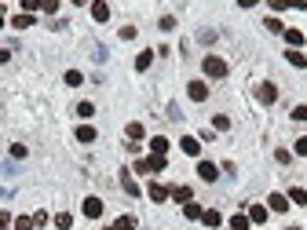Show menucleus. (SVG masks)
<instances>
[{"label": "nucleus", "mask_w": 307, "mask_h": 230, "mask_svg": "<svg viewBox=\"0 0 307 230\" xmlns=\"http://www.w3.org/2000/svg\"><path fill=\"white\" fill-rule=\"evenodd\" d=\"M121 187H125L128 197H139V183L132 179V172H121Z\"/></svg>", "instance_id": "0eeeda50"}, {"label": "nucleus", "mask_w": 307, "mask_h": 230, "mask_svg": "<svg viewBox=\"0 0 307 230\" xmlns=\"http://www.w3.org/2000/svg\"><path fill=\"white\" fill-rule=\"evenodd\" d=\"M150 153L165 157V153H169V139H165V135H154V139H150Z\"/></svg>", "instance_id": "ddd939ff"}, {"label": "nucleus", "mask_w": 307, "mask_h": 230, "mask_svg": "<svg viewBox=\"0 0 307 230\" xmlns=\"http://www.w3.org/2000/svg\"><path fill=\"white\" fill-rule=\"evenodd\" d=\"M271 7L274 11H285V7H307L304 0H271Z\"/></svg>", "instance_id": "412c9836"}, {"label": "nucleus", "mask_w": 307, "mask_h": 230, "mask_svg": "<svg viewBox=\"0 0 307 230\" xmlns=\"http://www.w3.org/2000/svg\"><path fill=\"white\" fill-rule=\"evenodd\" d=\"M73 4H88V0H73Z\"/></svg>", "instance_id": "a19ab883"}, {"label": "nucleus", "mask_w": 307, "mask_h": 230, "mask_svg": "<svg viewBox=\"0 0 307 230\" xmlns=\"http://www.w3.org/2000/svg\"><path fill=\"white\" fill-rule=\"evenodd\" d=\"M85 216L88 219H99L102 216V201L99 197H85Z\"/></svg>", "instance_id": "6e6552de"}, {"label": "nucleus", "mask_w": 307, "mask_h": 230, "mask_svg": "<svg viewBox=\"0 0 307 230\" xmlns=\"http://www.w3.org/2000/svg\"><path fill=\"white\" fill-rule=\"evenodd\" d=\"M285 40H289L293 48H300V44H304V33H300V30H285Z\"/></svg>", "instance_id": "bb28decb"}, {"label": "nucleus", "mask_w": 307, "mask_h": 230, "mask_svg": "<svg viewBox=\"0 0 307 230\" xmlns=\"http://www.w3.org/2000/svg\"><path fill=\"white\" fill-rule=\"evenodd\" d=\"M285 59H289V62H293V66H296V70H304V66H307V55H304L300 48H293V51H285Z\"/></svg>", "instance_id": "dca6fc26"}, {"label": "nucleus", "mask_w": 307, "mask_h": 230, "mask_svg": "<svg viewBox=\"0 0 307 230\" xmlns=\"http://www.w3.org/2000/svg\"><path fill=\"white\" fill-rule=\"evenodd\" d=\"M238 4H241V7H256L260 0H238Z\"/></svg>", "instance_id": "ea45409f"}, {"label": "nucleus", "mask_w": 307, "mask_h": 230, "mask_svg": "<svg viewBox=\"0 0 307 230\" xmlns=\"http://www.w3.org/2000/svg\"><path fill=\"white\" fill-rule=\"evenodd\" d=\"M66 84H70V88H81V84H85V73H81V70H70V73H66Z\"/></svg>", "instance_id": "4be33fe9"}, {"label": "nucleus", "mask_w": 307, "mask_h": 230, "mask_svg": "<svg viewBox=\"0 0 307 230\" xmlns=\"http://www.w3.org/2000/svg\"><path fill=\"white\" fill-rule=\"evenodd\" d=\"M201 223H205V227H219L223 216L216 212V208H205V212H201Z\"/></svg>", "instance_id": "2eb2a0df"}, {"label": "nucleus", "mask_w": 307, "mask_h": 230, "mask_svg": "<svg viewBox=\"0 0 307 230\" xmlns=\"http://www.w3.org/2000/svg\"><path fill=\"white\" fill-rule=\"evenodd\" d=\"M77 139H81V143H95V128H91V124H81V128H77Z\"/></svg>", "instance_id": "aec40b11"}, {"label": "nucleus", "mask_w": 307, "mask_h": 230, "mask_svg": "<svg viewBox=\"0 0 307 230\" xmlns=\"http://www.w3.org/2000/svg\"><path fill=\"white\" fill-rule=\"evenodd\" d=\"M267 205H271V212H289V197H285V194H271Z\"/></svg>", "instance_id": "1a4fd4ad"}, {"label": "nucleus", "mask_w": 307, "mask_h": 230, "mask_svg": "<svg viewBox=\"0 0 307 230\" xmlns=\"http://www.w3.org/2000/svg\"><path fill=\"white\" fill-rule=\"evenodd\" d=\"M125 132H128V139H132V143H139V139H143V124H139V121H132V124L125 128Z\"/></svg>", "instance_id": "5701e85b"}, {"label": "nucleus", "mask_w": 307, "mask_h": 230, "mask_svg": "<svg viewBox=\"0 0 307 230\" xmlns=\"http://www.w3.org/2000/svg\"><path fill=\"white\" fill-rule=\"evenodd\" d=\"M289 201H293V205H307V190L293 187V190H289Z\"/></svg>", "instance_id": "b1692460"}, {"label": "nucleus", "mask_w": 307, "mask_h": 230, "mask_svg": "<svg viewBox=\"0 0 307 230\" xmlns=\"http://www.w3.org/2000/svg\"><path fill=\"white\" fill-rule=\"evenodd\" d=\"M161 30H165V33H172V30H175V18H172V15H165V18H161Z\"/></svg>", "instance_id": "72a5a7b5"}, {"label": "nucleus", "mask_w": 307, "mask_h": 230, "mask_svg": "<svg viewBox=\"0 0 307 230\" xmlns=\"http://www.w3.org/2000/svg\"><path fill=\"white\" fill-rule=\"evenodd\" d=\"M263 26H267V30H271V33H285V26H282V22H278V18H267V22H263Z\"/></svg>", "instance_id": "473e14b6"}, {"label": "nucleus", "mask_w": 307, "mask_h": 230, "mask_svg": "<svg viewBox=\"0 0 307 230\" xmlns=\"http://www.w3.org/2000/svg\"><path fill=\"white\" fill-rule=\"evenodd\" d=\"M4 62H11V51H7V48H0V66H4Z\"/></svg>", "instance_id": "58836bf2"}, {"label": "nucleus", "mask_w": 307, "mask_h": 230, "mask_svg": "<svg viewBox=\"0 0 307 230\" xmlns=\"http://www.w3.org/2000/svg\"><path fill=\"white\" fill-rule=\"evenodd\" d=\"M289 230H300V227H289Z\"/></svg>", "instance_id": "c03bdc74"}, {"label": "nucleus", "mask_w": 307, "mask_h": 230, "mask_svg": "<svg viewBox=\"0 0 307 230\" xmlns=\"http://www.w3.org/2000/svg\"><path fill=\"white\" fill-rule=\"evenodd\" d=\"M0 230H11V216L7 212H0Z\"/></svg>", "instance_id": "e433bc0d"}, {"label": "nucleus", "mask_w": 307, "mask_h": 230, "mask_svg": "<svg viewBox=\"0 0 307 230\" xmlns=\"http://www.w3.org/2000/svg\"><path fill=\"white\" fill-rule=\"evenodd\" d=\"M102 230H114V227H102Z\"/></svg>", "instance_id": "37998d69"}, {"label": "nucleus", "mask_w": 307, "mask_h": 230, "mask_svg": "<svg viewBox=\"0 0 307 230\" xmlns=\"http://www.w3.org/2000/svg\"><path fill=\"white\" fill-rule=\"evenodd\" d=\"M55 227H59V230H70V227H73V216H70V212H59V216H55Z\"/></svg>", "instance_id": "393cba45"}, {"label": "nucleus", "mask_w": 307, "mask_h": 230, "mask_svg": "<svg viewBox=\"0 0 307 230\" xmlns=\"http://www.w3.org/2000/svg\"><path fill=\"white\" fill-rule=\"evenodd\" d=\"M249 223H260V227H263V223H267V208H263V205H249Z\"/></svg>", "instance_id": "f8f14e48"}, {"label": "nucleus", "mask_w": 307, "mask_h": 230, "mask_svg": "<svg viewBox=\"0 0 307 230\" xmlns=\"http://www.w3.org/2000/svg\"><path fill=\"white\" fill-rule=\"evenodd\" d=\"M11 26H15V30H30V26H33V15H30V11L15 15V18H11Z\"/></svg>", "instance_id": "f3484780"}, {"label": "nucleus", "mask_w": 307, "mask_h": 230, "mask_svg": "<svg viewBox=\"0 0 307 230\" xmlns=\"http://www.w3.org/2000/svg\"><path fill=\"white\" fill-rule=\"evenodd\" d=\"M18 4H22V11H37V7H41V0H18Z\"/></svg>", "instance_id": "c9c22d12"}, {"label": "nucleus", "mask_w": 307, "mask_h": 230, "mask_svg": "<svg viewBox=\"0 0 307 230\" xmlns=\"http://www.w3.org/2000/svg\"><path fill=\"white\" fill-rule=\"evenodd\" d=\"M201 70H205V77H227V62H223L219 55H205Z\"/></svg>", "instance_id": "f257e3e1"}, {"label": "nucleus", "mask_w": 307, "mask_h": 230, "mask_svg": "<svg viewBox=\"0 0 307 230\" xmlns=\"http://www.w3.org/2000/svg\"><path fill=\"white\" fill-rule=\"evenodd\" d=\"M150 62H154V51H139L135 55V70H150Z\"/></svg>", "instance_id": "6ab92c4d"}, {"label": "nucleus", "mask_w": 307, "mask_h": 230, "mask_svg": "<svg viewBox=\"0 0 307 230\" xmlns=\"http://www.w3.org/2000/svg\"><path fill=\"white\" fill-rule=\"evenodd\" d=\"M201 212H205V208L198 205V201H187V205H183V216H187V219H201Z\"/></svg>", "instance_id": "a211bd4d"}, {"label": "nucleus", "mask_w": 307, "mask_h": 230, "mask_svg": "<svg viewBox=\"0 0 307 230\" xmlns=\"http://www.w3.org/2000/svg\"><path fill=\"white\" fill-rule=\"evenodd\" d=\"M91 18H95V22H106L110 18V4L106 0H95V4H91Z\"/></svg>", "instance_id": "9d476101"}, {"label": "nucleus", "mask_w": 307, "mask_h": 230, "mask_svg": "<svg viewBox=\"0 0 307 230\" xmlns=\"http://www.w3.org/2000/svg\"><path fill=\"white\" fill-rule=\"evenodd\" d=\"M179 146H183V153H190V157H198V153H201V143L194 139V135H183Z\"/></svg>", "instance_id": "9b49d317"}, {"label": "nucleus", "mask_w": 307, "mask_h": 230, "mask_svg": "<svg viewBox=\"0 0 307 230\" xmlns=\"http://www.w3.org/2000/svg\"><path fill=\"white\" fill-rule=\"evenodd\" d=\"M114 230H135V216H121L114 223Z\"/></svg>", "instance_id": "a878e982"}, {"label": "nucleus", "mask_w": 307, "mask_h": 230, "mask_svg": "<svg viewBox=\"0 0 307 230\" xmlns=\"http://www.w3.org/2000/svg\"><path fill=\"white\" fill-rule=\"evenodd\" d=\"M41 11H48V15H55V11H59V0H41Z\"/></svg>", "instance_id": "2f4dec72"}, {"label": "nucleus", "mask_w": 307, "mask_h": 230, "mask_svg": "<svg viewBox=\"0 0 307 230\" xmlns=\"http://www.w3.org/2000/svg\"><path fill=\"white\" fill-rule=\"evenodd\" d=\"M150 172H165V157H139L135 161V176H150Z\"/></svg>", "instance_id": "f03ea898"}, {"label": "nucleus", "mask_w": 307, "mask_h": 230, "mask_svg": "<svg viewBox=\"0 0 307 230\" xmlns=\"http://www.w3.org/2000/svg\"><path fill=\"white\" fill-rule=\"evenodd\" d=\"M212 128H216V132H227V128H230V117L216 114V117H212Z\"/></svg>", "instance_id": "cd10ccee"}, {"label": "nucleus", "mask_w": 307, "mask_h": 230, "mask_svg": "<svg viewBox=\"0 0 307 230\" xmlns=\"http://www.w3.org/2000/svg\"><path fill=\"white\" fill-rule=\"evenodd\" d=\"M293 121H296V124H307V106H296V110H293Z\"/></svg>", "instance_id": "7c9ffc66"}, {"label": "nucleus", "mask_w": 307, "mask_h": 230, "mask_svg": "<svg viewBox=\"0 0 307 230\" xmlns=\"http://www.w3.org/2000/svg\"><path fill=\"white\" fill-rule=\"evenodd\" d=\"M77 114H81V117H91V114H95V106H91V103H81Z\"/></svg>", "instance_id": "f704fd0d"}, {"label": "nucleus", "mask_w": 307, "mask_h": 230, "mask_svg": "<svg viewBox=\"0 0 307 230\" xmlns=\"http://www.w3.org/2000/svg\"><path fill=\"white\" fill-rule=\"evenodd\" d=\"M172 201H179V205H187V201H194V194H190V187H172V194H169Z\"/></svg>", "instance_id": "4468645a"}, {"label": "nucleus", "mask_w": 307, "mask_h": 230, "mask_svg": "<svg viewBox=\"0 0 307 230\" xmlns=\"http://www.w3.org/2000/svg\"><path fill=\"white\" fill-rule=\"evenodd\" d=\"M15 230H33V219L30 216H18L15 219Z\"/></svg>", "instance_id": "c756f323"}, {"label": "nucleus", "mask_w": 307, "mask_h": 230, "mask_svg": "<svg viewBox=\"0 0 307 230\" xmlns=\"http://www.w3.org/2000/svg\"><path fill=\"white\" fill-rule=\"evenodd\" d=\"M230 230H249V216H234L230 219Z\"/></svg>", "instance_id": "c85d7f7f"}, {"label": "nucleus", "mask_w": 307, "mask_h": 230, "mask_svg": "<svg viewBox=\"0 0 307 230\" xmlns=\"http://www.w3.org/2000/svg\"><path fill=\"white\" fill-rule=\"evenodd\" d=\"M198 176H201L205 183H216V179H219V168H216L212 161H201V164H198Z\"/></svg>", "instance_id": "20e7f679"}, {"label": "nucleus", "mask_w": 307, "mask_h": 230, "mask_svg": "<svg viewBox=\"0 0 307 230\" xmlns=\"http://www.w3.org/2000/svg\"><path fill=\"white\" fill-rule=\"evenodd\" d=\"M256 99H260L263 106H271L274 99H278V88H274V84H260V88H256Z\"/></svg>", "instance_id": "39448f33"}, {"label": "nucleus", "mask_w": 307, "mask_h": 230, "mask_svg": "<svg viewBox=\"0 0 307 230\" xmlns=\"http://www.w3.org/2000/svg\"><path fill=\"white\" fill-rule=\"evenodd\" d=\"M146 194H150V201H157V205H161V201H169L172 190L165 187V183H150V190H146Z\"/></svg>", "instance_id": "423d86ee"}, {"label": "nucleus", "mask_w": 307, "mask_h": 230, "mask_svg": "<svg viewBox=\"0 0 307 230\" xmlns=\"http://www.w3.org/2000/svg\"><path fill=\"white\" fill-rule=\"evenodd\" d=\"M296 153H304V157H307V135H304V139H296Z\"/></svg>", "instance_id": "4c0bfd02"}, {"label": "nucleus", "mask_w": 307, "mask_h": 230, "mask_svg": "<svg viewBox=\"0 0 307 230\" xmlns=\"http://www.w3.org/2000/svg\"><path fill=\"white\" fill-rule=\"evenodd\" d=\"M187 95L194 99V103H205V99H209V84H205V80H190V84H187Z\"/></svg>", "instance_id": "7ed1b4c3"}, {"label": "nucleus", "mask_w": 307, "mask_h": 230, "mask_svg": "<svg viewBox=\"0 0 307 230\" xmlns=\"http://www.w3.org/2000/svg\"><path fill=\"white\" fill-rule=\"evenodd\" d=\"M0 26H4V15H0Z\"/></svg>", "instance_id": "79ce46f5"}]
</instances>
